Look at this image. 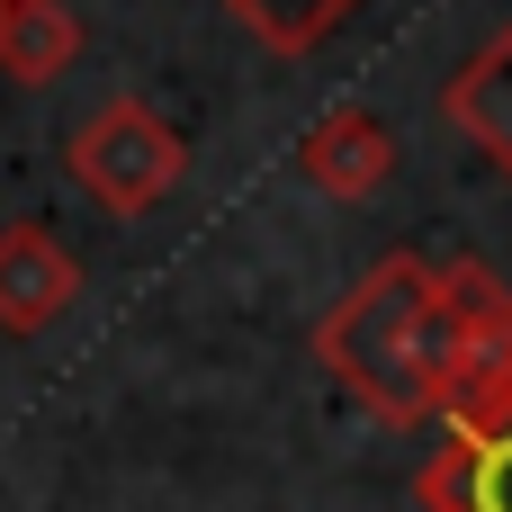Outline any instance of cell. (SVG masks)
Wrapping results in <instances>:
<instances>
[{
    "instance_id": "cell-5",
    "label": "cell",
    "mask_w": 512,
    "mask_h": 512,
    "mask_svg": "<svg viewBox=\"0 0 512 512\" xmlns=\"http://www.w3.org/2000/svg\"><path fill=\"white\" fill-rule=\"evenodd\" d=\"M441 315L459 333V369L468 387H504L512 378V288L486 261H441ZM459 387V396H468Z\"/></svg>"
},
{
    "instance_id": "cell-3",
    "label": "cell",
    "mask_w": 512,
    "mask_h": 512,
    "mask_svg": "<svg viewBox=\"0 0 512 512\" xmlns=\"http://www.w3.org/2000/svg\"><path fill=\"white\" fill-rule=\"evenodd\" d=\"M441 423H450V441L414 477L423 512H512V378L468 387Z\"/></svg>"
},
{
    "instance_id": "cell-8",
    "label": "cell",
    "mask_w": 512,
    "mask_h": 512,
    "mask_svg": "<svg viewBox=\"0 0 512 512\" xmlns=\"http://www.w3.org/2000/svg\"><path fill=\"white\" fill-rule=\"evenodd\" d=\"M81 63V18L63 0H18L0 9V72L9 81H63Z\"/></svg>"
},
{
    "instance_id": "cell-2",
    "label": "cell",
    "mask_w": 512,
    "mask_h": 512,
    "mask_svg": "<svg viewBox=\"0 0 512 512\" xmlns=\"http://www.w3.org/2000/svg\"><path fill=\"white\" fill-rule=\"evenodd\" d=\"M63 171H72L108 216H144V207H162V198L180 189L189 144H180L144 99H108V108H90V117L72 126Z\"/></svg>"
},
{
    "instance_id": "cell-4",
    "label": "cell",
    "mask_w": 512,
    "mask_h": 512,
    "mask_svg": "<svg viewBox=\"0 0 512 512\" xmlns=\"http://www.w3.org/2000/svg\"><path fill=\"white\" fill-rule=\"evenodd\" d=\"M72 297H81V261L45 225H0V333L36 342Z\"/></svg>"
},
{
    "instance_id": "cell-6",
    "label": "cell",
    "mask_w": 512,
    "mask_h": 512,
    "mask_svg": "<svg viewBox=\"0 0 512 512\" xmlns=\"http://www.w3.org/2000/svg\"><path fill=\"white\" fill-rule=\"evenodd\" d=\"M297 171L324 198H378L387 171H396V135L378 126V108H333L297 135Z\"/></svg>"
},
{
    "instance_id": "cell-7",
    "label": "cell",
    "mask_w": 512,
    "mask_h": 512,
    "mask_svg": "<svg viewBox=\"0 0 512 512\" xmlns=\"http://www.w3.org/2000/svg\"><path fill=\"white\" fill-rule=\"evenodd\" d=\"M441 117H450V126H459V135L512 180V18L459 63V72H450V81H441Z\"/></svg>"
},
{
    "instance_id": "cell-10",
    "label": "cell",
    "mask_w": 512,
    "mask_h": 512,
    "mask_svg": "<svg viewBox=\"0 0 512 512\" xmlns=\"http://www.w3.org/2000/svg\"><path fill=\"white\" fill-rule=\"evenodd\" d=\"M0 9H18V0H0Z\"/></svg>"
},
{
    "instance_id": "cell-1",
    "label": "cell",
    "mask_w": 512,
    "mask_h": 512,
    "mask_svg": "<svg viewBox=\"0 0 512 512\" xmlns=\"http://www.w3.org/2000/svg\"><path fill=\"white\" fill-rule=\"evenodd\" d=\"M315 360L333 369V387H351L360 414L414 432L441 423L468 387L459 369V333L441 315V261L423 252H387L324 324H315Z\"/></svg>"
},
{
    "instance_id": "cell-9",
    "label": "cell",
    "mask_w": 512,
    "mask_h": 512,
    "mask_svg": "<svg viewBox=\"0 0 512 512\" xmlns=\"http://www.w3.org/2000/svg\"><path fill=\"white\" fill-rule=\"evenodd\" d=\"M225 9H234L270 54H315V45H324L360 0H225Z\"/></svg>"
}]
</instances>
